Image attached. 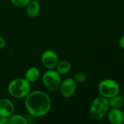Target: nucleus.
<instances>
[{
    "label": "nucleus",
    "instance_id": "f257e3e1",
    "mask_svg": "<svg viewBox=\"0 0 124 124\" xmlns=\"http://www.w3.org/2000/svg\"><path fill=\"white\" fill-rule=\"evenodd\" d=\"M25 107L29 113L34 118H40L47 115L51 108L50 97L42 91L30 92L25 97Z\"/></svg>",
    "mask_w": 124,
    "mask_h": 124
},
{
    "label": "nucleus",
    "instance_id": "f03ea898",
    "mask_svg": "<svg viewBox=\"0 0 124 124\" xmlns=\"http://www.w3.org/2000/svg\"><path fill=\"white\" fill-rule=\"evenodd\" d=\"M7 90L12 97L22 99L25 98L31 92V85L24 78H17L10 82Z\"/></svg>",
    "mask_w": 124,
    "mask_h": 124
},
{
    "label": "nucleus",
    "instance_id": "7ed1b4c3",
    "mask_svg": "<svg viewBox=\"0 0 124 124\" xmlns=\"http://www.w3.org/2000/svg\"><path fill=\"white\" fill-rule=\"evenodd\" d=\"M110 108L108 99L100 96L93 100L90 106L89 113L93 119L100 121L107 116Z\"/></svg>",
    "mask_w": 124,
    "mask_h": 124
},
{
    "label": "nucleus",
    "instance_id": "20e7f679",
    "mask_svg": "<svg viewBox=\"0 0 124 124\" xmlns=\"http://www.w3.org/2000/svg\"><path fill=\"white\" fill-rule=\"evenodd\" d=\"M43 86L50 92H56L59 89L61 80V75L54 69L46 71L42 77Z\"/></svg>",
    "mask_w": 124,
    "mask_h": 124
},
{
    "label": "nucleus",
    "instance_id": "39448f33",
    "mask_svg": "<svg viewBox=\"0 0 124 124\" xmlns=\"http://www.w3.org/2000/svg\"><path fill=\"white\" fill-rule=\"evenodd\" d=\"M98 91L101 96L110 99L119 94L120 86L117 81L113 79H105L98 86Z\"/></svg>",
    "mask_w": 124,
    "mask_h": 124
},
{
    "label": "nucleus",
    "instance_id": "423d86ee",
    "mask_svg": "<svg viewBox=\"0 0 124 124\" xmlns=\"http://www.w3.org/2000/svg\"><path fill=\"white\" fill-rule=\"evenodd\" d=\"M59 61L58 56L56 52L51 49L45 50L41 56V62L43 66L48 70L55 69Z\"/></svg>",
    "mask_w": 124,
    "mask_h": 124
},
{
    "label": "nucleus",
    "instance_id": "0eeeda50",
    "mask_svg": "<svg viewBox=\"0 0 124 124\" xmlns=\"http://www.w3.org/2000/svg\"><path fill=\"white\" fill-rule=\"evenodd\" d=\"M77 88V84L76 81L74 80V78H68L61 81L59 90L61 92V94L65 97L69 98L73 96V94L75 93Z\"/></svg>",
    "mask_w": 124,
    "mask_h": 124
},
{
    "label": "nucleus",
    "instance_id": "6e6552de",
    "mask_svg": "<svg viewBox=\"0 0 124 124\" xmlns=\"http://www.w3.org/2000/svg\"><path fill=\"white\" fill-rule=\"evenodd\" d=\"M15 113V106L12 102L7 98L0 99V117L10 118Z\"/></svg>",
    "mask_w": 124,
    "mask_h": 124
},
{
    "label": "nucleus",
    "instance_id": "1a4fd4ad",
    "mask_svg": "<svg viewBox=\"0 0 124 124\" xmlns=\"http://www.w3.org/2000/svg\"><path fill=\"white\" fill-rule=\"evenodd\" d=\"M109 121L113 124H122L124 122V114L118 108H112L107 113Z\"/></svg>",
    "mask_w": 124,
    "mask_h": 124
},
{
    "label": "nucleus",
    "instance_id": "9d476101",
    "mask_svg": "<svg viewBox=\"0 0 124 124\" xmlns=\"http://www.w3.org/2000/svg\"><path fill=\"white\" fill-rule=\"evenodd\" d=\"M26 7V14L30 17H37L40 12V4L38 0H31Z\"/></svg>",
    "mask_w": 124,
    "mask_h": 124
},
{
    "label": "nucleus",
    "instance_id": "9b49d317",
    "mask_svg": "<svg viewBox=\"0 0 124 124\" xmlns=\"http://www.w3.org/2000/svg\"><path fill=\"white\" fill-rule=\"evenodd\" d=\"M40 77V71L36 67H31L29 68L25 73V79L29 83H34L37 81Z\"/></svg>",
    "mask_w": 124,
    "mask_h": 124
},
{
    "label": "nucleus",
    "instance_id": "f8f14e48",
    "mask_svg": "<svg viewBox=\"0 0 124 124\" xmlns=\"http://www.w3.org/2000/svg\"><path fill=\"white\" fill-rule=\"evenodd\" d=\"M72 69V64L69 61L67 60H63L61 61H58L56 67V70L60 74V75H65L67 74Z\"/></svg>",
    "mask_w": 124,
    "mask_h": 124
},
{
    "label": "nucleus",
    "instance_id": "ddd939ff",
    "mask_svg": "<svg viewBox=\"0 0 124 124\" xmlns=\"http://www.w3.org/2000/svg\"><path fill=\"white\" fill-rule=\"evenodd\" d=\"M108 100H109L110 107L111 108L121 109L124 105V98L122 96L118 94L108 99Z\"/></svg>",
    "mask_w": 124,
    "mask_h": 124
},
{
    "label": "nucleus",
    "instance_id": "4468645a",
    "mask_svg": "<svg viewBox=\"0 0 124 124\" xmlns=\"http://www.w3.org/2000/svg\"><path fill=\"white\" fill-rule=\"evenodd\" d=\"M26 118L19 114H12L9 118V124H27Z\"/></svg>",
    "mask_w": 124,
    "mask_h": 124
},
{
    "label": "nucleus",
    "instance_id": "2eb2a0df",
    "mask_svg": "<svg viewBox=\"0 0 124 124\" xmlns=\"http://www.w3.org/2000/svg\"><path fill=\"white\" fill-rule=\"evenodd\" d=\"M87 79V75L82 71H79L75 74L74 76V80L76 81V83H83L86 81Z\"/></svg>",
    "mask_w": 124,
    "mask_h": 124
},
{
    "label": "nucleus",
    "instance_id": "dca6fc26",
    "mask_svg": "<svg viewBox=\"0 0 124 124\" xmlns=\"http://www.w3.org/2000/svg\"><path fill=\"white\" fill-rule=\"evenodd\" d=\"M31 0H10L11 3L18 7H24L30 2Z\"/></svg>",
    "mask_w": 124,
    "mask_h": 124
},
{
    "label": "nucleus",
    "instance_id": "f3484780",
    "mask_svg": "<svg viewBox=\"0 0 124 124\" xmlns=\"http://www.w3.org/2000/svg\"><path fill=\"white\" fill-rule=\"evenodd\" d=\"M0 124H9V118L0 117Z\"/></svg>",
    "mask_w": 124,
    "mask_h": 124
},
{
    "label": "nucleus",
    "instance_id": "a211bd4d",
    "mask_svg": "<svg viewBox=\"0 0 124 124\" xmlns=\"http://www.w3.org/2000/svg\"><path fill=\"white\" fill-rule=\"evenodd\" d=\"M5 46H6V41H5V39L2 36H0V49H3Z\"/></svg>",
    "mask_w": 124,
    "mask_h": 124
},
{
    "label": "nucleus",
    "instance_id": "6ab92c4d",
    "mask_svg": "<svg viewBox=\"0 0 124 124\" xmlns=\"http://www.w3.org/2000/svg\"><path fill=\"white\" fill-rule=\"evenodd\" d=\"M119 46L124 49V35L122 37H121L119 40Z\"/></svg>",
    "mask_w": 124,
    "mask_h": 124
},
{
    "label": "nucleus",
    "instance_id": "aec40b11",
    "mask_svg": "<svg viewBox=\"0 0 124 124\" xmlns=\"http://www.w3.org/2000/svg\"><path fill=\"white\" fill-rule=\"evenodd\" d=\"M38 1H39V0H38Z\"/></svg>",
    "mask_w": 124,
    "mask_h": 124
}]
</instances>
